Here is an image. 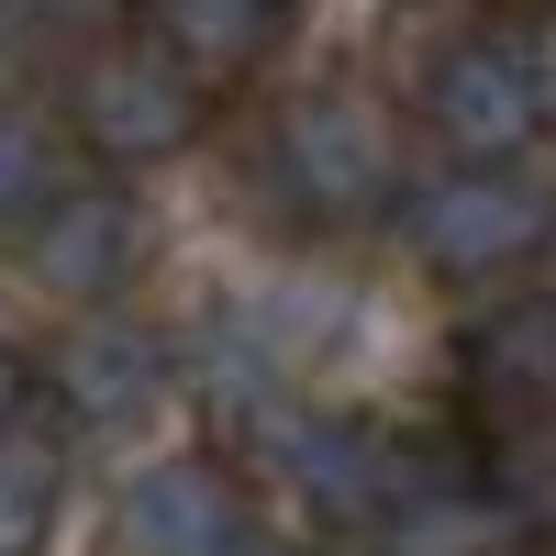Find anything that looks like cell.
Wrapping results in <instances>:
<instances>
[{
  "mask_svg": "<svg viewBox=\"0 0 556 556\" xmlns=\"http://www.w3.org/2000/svg\"><path fill=\"white\" fill-rule=\"evenodd\" d=\"M134 34H146L178 78L245 89V78H267L278 45H290V0H134Z\"/></svg>",
  "mask_w": 556,
  "mask_h": 556,
  "instance_id": "30bf717a",
  "label": "cell"
},
{
  "mask_svg": "<svg viewBox=\"0 0 556 556\" xmlns=\"http://www.w3.org/2000/svg\"><path fill=\"white\" fill-rule=\"evenodd\" d=\"M245 556H334V545H312V534H245Z\"/></svg>",
  "mask_w": 556,
  "mask_h": 556,
  "instance_id": "e0dca14e",
  "label": "cell"
},
{
  "mask_svg": "<svg viewBox=\"0 0 556 556\" xmlns=\"http://www.w3.org/2000/svg\"><path fill=\"white\" fill-rule=\"evenodd\" d=\"M123 556H245L256 534V501L245 479L223 468V456H156V468H134L123 479V513H112Z\"/></svg>",
  "mask_w": 556,
  "mask_h": 556,
  "instance_id": "9c48e42d",
  "label": "cell"
},
{
  "mask_svg": "<svg viewBox=\"0 0 556 556\" xmlns=\"http://www.w3.org/2000/svg\"><path fill=\"white\" fill-rule=\"evenodd\" d=\"M456 401L479 412V434L513 424H556V290L545 278H513L468 312L456 334Z\"/></svg>",
  "mask_w": 556,
  "mask_h": 556,
  "instance_id": "52a82bcc",
  "label": "cell"
},
{
  "mask_svg": "<svg viewBox=\"0 0 556 556\" xmlns=\"http://www.w3.org/2000/svg\"><path fill=\"white\" fill-rule=\"evenodd\" d=\"M201 123H212V89L178 78L146 34H112V45H89V56H67V146L101 167V178L190 156Z\"/></svg>",
  "mask_w": 556,
  "mask_h": 556,
  "instance_id": "277c9868",
  "label": "cell"
},
{
  "mask_svg": "<svg viewBox=\"0 0 556 556\" xmlns=\"http://www.w3.org/2000/svg\"><path fill=\"white\" fill-rule=\"evenodd\" d=\"M23 412H34V356L0 334V434H23Z\"/></svg>",
  "mask_w": 556,
  "mask_h": 556,
  "instance_id": "2e32d148",
  "label": "cell"
},
{
  "mask_svg": "<svg viewBox=\"0 0 556 556\" xmlns=\"http://www.w3.org/2000/svg\"><path fill=\"white\" fill-rule=\"evenodd\" d=\"M56 190H67V134L45 123L34 101H12V89H0V245H12Z\"/></svg>",
  "mask_w": 556,
  "mask_h": 556,
  "instance_id": "7c38bea8",
  "label": "cell"
},
{
  "mask_svg": "<svg viewBox=\"0 0 556 556\" xmlns=\"http://www.w3.org/2000/svg\"><path fill=\"white\" fill-rule=\"evenodd\" d=\"M256 167H267V201L290 223H312V235H367V223H390L401 190H412L390 112L367 101V89H345V78L290 89V101L267 112Z\"/></svg>",
  "mask_w": 556,
  "mask_h": 556,
  "instance_id": "6da1fadb",
  "label": "cell"
},
{
  "mask_svg": "<svg viewBox=\"0 0 556 556\" xmlns=\"http://www.w3.org/2000/svg\"><path fill=\"white\" fill-rule=\"evenodd\" d=\"M468 468L490 479V501L513 513V534H556V424H513V434H479Z\"/></svg>",
  "mask_w": 556,
  "mask_h": 556,
  "instance_id": "5bb4252c",
  "label": "cell"
},
{
  "mask_svg": "<svg viewBox=\"0 0 556 556\" xmlns=\"http://www.w3.org/2000/svg\"><path fill=\"white\" fill-rule=\"evenodd\" d=\"M34 401H56L67 434L123 445V434H146L156 412L178 401V345H167L134 301H112V312H67V334L34 356Z\"/></svg>",
  "mask_w": 556,
  "mask_h": 556,
  "instance_id": "5b68a950",
  "label": "cell"
},
{
  "mask_svg": "<svg viewBox=\"0 0 556 556\" xmlns=\"http://www.w3.org/2000/svg\"><path fill=\"white\" fill-rule=\"evenodd\" d=\"M513 545V513L490 501V479L468 468V456H412V479L390 490L379 534H367V556H501Z\"/></svg>",
  "mask_w": 556,
  "mask_h": 556,
  "instance_id": "8fae6325",
  "label": "cell"
},
{
  "mask_svg": "<svg viewBox=\"0 0 556 556\" xmlns=\"http://www.w3.org/2000/svg\"><path fill=\"white\" fill-rule=\"evenodd\" d=\"M67 523V456L34 434H0V556H45Z\"/></svg>",
  "mask_w": 556,
  "mask_h": 556,
  "instance_id": "4fadbf2b",
  "label": "cell"
},
{
  "mask_svg": "<svg viewBox=\"0 0 556 556\" xmlns=\"http://www.w3.org/2000/svg\"><path fill=\"white\" fill-rule=\"evenodd\" d=\"M501 45H513V67H523V89L545 101V123H556V0H513V23H490Z\"/></svg>",
  "mask_w": 556,
  "mask_h": 556,
  "instance_id": "9a60e30c",
  "label": "cell"
},
{
  "mask_svg": "<svg viewBox=\"0 0 556 556\" xmlns=\"http://www.w3.org/2000/svg\"><path fill=\"white\" fill-rule=\"evenodd\" d=\"M412 267L445 290H513L556 256V178L534 167H424L390 212Z\"/></svg>",
  "mask_w": 556,
  "mask_h": 556,
  "instance_id": "7a4b0ae2",
  "label": "cell"
},
{
  "mask_svg": "<svg viewBox=\"0 0 556 556\" xmlns=\"http://www.w3.org/2000/svg\"><path fill=\"white\" fill-rule=\"evenodd\" d=\"M424 134L445 146V167H523V146L556 134V123L523 89V67H513L501 34H456L424 67Z\"/></svg>",
  "mask_w": 556,
  "mask_h": 556,
  "instance_id": "ba28073f",
  "label": "cell"
},
{
  "mask_svg": "<svg viewBox=\"0 0 556 556\" xmlns=\"http://www.w3.org/2000/svg\"><path fill=\"white\" fill-rule=\"evenodd\" d=\"M12 245H23V278H34V290H56L67 312H112L134 278H146V245H156V235H146V201H134L123 178L89 167V178H67V190L23 223Z\"/></svg>",
  "mask_w": 556,
  "mask_h": 556,
  "instance_id": "8992f818",
  "label": "cell"
},
{
  "mask_svg": "<svg viewBox=\"0 0 556 556\" xmlns=\"http://www.w3.org/2000/svg\"><path fill=\"white\" fill-rule=\"evenodd\" d=\"M245 445H256V468L312 513V545H323V534H334V545H367L379 513H390V490L412 479V445L379 434L367 412H334V401H278V412H256Z\"/></svg>",
  "mask_w": 556,
  "mask_h": 556,
  "instance_id": "3957f363",
  "label": "cell"
}]
</instances>
